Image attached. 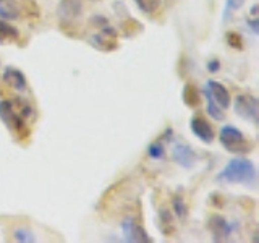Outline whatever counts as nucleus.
Returning <instances> with one entry per match:
<instances>
[{"label": "nucleus", "mask_w": 259, "mask_h": 243, "mask_svg": "<svg viewBox=\"0 0 259 243\" xmlns=\"http://www.w3.org/2000/svg\"><path fill=\"white\" fill-rule=\"evenodd\" d=\"M209 230L212 233L215 241H221L230 237L235 230V227L232 222L225 221L222 216H212L209 219Z\"/></svg>", "instance_id": "1a4fd4ad"}, {"label": "nucleus", "mask_w": 259, "mask_h": 243, "mask_svg": "<svg viewBox=\"0 0 259 243\" xmlns=\"http://www.w3.org/2000/svg\"><path fill=\"white\" fill-rule=\"evenodd\" d=\"M148 156L154 160H159L165 156V149H164V146H162V143H151L149 144V148H148Z\"/></svg>", "instance_id": "6ab92c4d"}, {"label": "nucleus", "mask_w": 259, "mask_h": 243, "mask_svg": "<svg viewBox=\"0 0 259 243\" xmlns=\"http://www.w3.org/2000/svg\"><path fill=\"white\" fill-rule=\"evenodd\" d=\"M257 180V170L253 160L246 157H233L217 175V182L238 183L245 186H254Z\"/></svg>", "instance_id": "f257e3e1"}, {"label": "nucleus", "mask_w": 259, "mask_h": 243, "mask_svg": "<svg viewBox=\"0 0 259 243\" xmlns=\"http://www.w3.org/2000/svg\"><path fill=\"white\" fill-rule=\"evenodd\" d=\"M182 99L186 105H188V107H198L199 105V93H198L196 86L186 83L183 88V93H182Z\"/></svg>", "instance_id": "dca6fc26"}, {"label": "nucleus", "mask_w": 259, "mask_h": 243, "mask_svg": "<svg viewBox=\"0 0 259 243\" xmlns=\"http://www.w3.org/2000/svg\"><path fill=\"white\" fill-rule=\"evenodd\" d=\"M18 29L8 24L5 20H0V43H13V40H18Z\"/></svg>", "instance_id": "2eb2a0df"}, {"label": "nucleus", "mask_w": 259, "mask_h": 243, "mask_svg": "<svg viewBox=\"0 0 259 243\" xmlns=\"http://www.w3.org/2000/svg\"><path fill=\"white\" fill-rule=\"evenodd\" d=\"M13 238L16 241H20V243H32V241H36L34 233H32L29 229H26V227H20V229H15L13 230Z\"/></svg>", "instance_id": "a211bd4d"}, {"label": "nucleus", "mask_w": 259, "mask_h": 243, "mask_svg": "<svg viewBox=\"0 0 259 243\" xmlns=\"http://www.w3.org/2000/svg\"><path fill=\"white\" fill-rule=\"evenodd\" d=\"M172 157L178 166H182L183 169H193L196 164V152H194L188 144L183 143H175L172 148Z\"/></svg>", "instance_id": "6e6552de"}, {"label": "nucleus", "mask_w": 259, "mask_h": 243, "mask_svg": "<svg viewBox=\"0 0 259 243\" xmlns=\"http://www.w3.org/2000/svg\"><path fill=\"white\" fill-rule=\"evenodd\" d=\"M190 128H191L193 135L196 136L198 140H201L202 143L210 144V143L214 141V138H215L214 128L210 127L204 118H201V117H193L191 122H190Z\"/></svg>", "instance_id": "9d476101"}, {"label": "nucleus", "mask_w": 259, "mask_h": 243, "mask_svg": "<svg viewBox=\"0 0 259 243\" xmlns=\"http://www.w3.org/2000/svg\"><path fill=\"white\" fill-rule=\"evenodd\" d=\"M227 43H229V46H232V47L241 49L243 40H241V37L237 34V32H229V34H227Z\"/></svg>", "instance_id": "5701e85b"}, {"label": "nucleus", "mask_w": 259, "mask_h": 243, "mask_svg": "<svg viewBox=\"0 0 259 243\" xmlns=\"http://www.w3.org/2000/svg\"><path fill=\"white\" fill-rule=\"evenodd\" d=\"M0 120L4 124L15 132H23L24 127H26V120L20 117L15 110V104L10 101H0Z\"/></svg>", "instance_id": "39448f33"}, {"label": "nucleus", "mask_w": 259, "mask_h": 243, "mask_svg": "<svg viewBox=\"0 0 259 243\" xmlns=\"http://www.w3.org/2000/svg\"><path fill=\"white\" fill-rule=\"evenodd\" d=\"M219 70H221V62H219L217 59H210L207 62V71L210 73H217Z\"/></svg>", "instance_id": "393cba45"}, {"label": "nucleus", "mask_w": 259, "mask_h": 243, "mask_svg": "<svg viewBox=\"0 0 259 243\" xmlns=\"http://www.w3.org/2000/svg\"><path fill=\"white\" fill-rule=\"evenodd\" d=\"M233 107H235V112H237L241 118L253 122V124H256V122H257L259 102H257V99H256L254 96H251V94H240V96H237Z\"/></svg>", "instance_id": "20e7f679"}, {"label": "nucleus", "mask_w": 259, "mask_h": 243, "mask_svg": "<svg viewBox=\"0 0 259 243\" xmlns=\"http://www.w3.org/2000/svg\"><path fill=\"white\" fill-rule=\"evenodd\" d=\"M159 224H160V230L165 233V227H168V233L172 232V216H170L168 209H160L159 213Z\"/></svg>", "instance_id": "aec40b11"}, {"label": "nucleus", "mask_w": 259, "mask_h": 243, "mask_svg": "<svg viewBox=\"0 0 259 243\" xmlns=\"http://www.w3.org/2000/svg\"><path fill=\"white\" fill-rule=\"evenodd\" d=\"M115 37H117V31L107 26V28H102L97 34L91 37V44L96 49H99V51H107V46L105 44H112L115 47Z\"/></svg>", "instance_id": "f8f14e48"}, {"label": "nucleus", "mask_w": 259, "mask_h": 243, "mask_svg": "<svg viewBox=\"0 0 259 243\" xmlns=\"http://www.w3.org/2000/svg\"><path fill=\"white\" fill-rule=\"evenodd\" d=\"M135 2L144 13H152L159 7L160 0H135Z\"/></svg>", "instance_id": "4be33fe9"}, {"label": "nucleus", "mask_w": 259, "mask_h": 243, "mask_svg": "<svg viewBox=\"0 0 259 243\" xmlns=\"http://www.w3.org/2000/svg\"><path fill=\"white\" fill-rule=\"evenodd\" d=\"M219 141L230 152H246L251 149V143L245 138V133L233 125H224L221 128Z\"/></svg>", "instance_id": "f03ea898"}, {"label": "nucleus", "mask_w": 259, "mask_h": 243, "mask_svg": "<svg viewBox=\"0 0 259 243\" xmlns=\"http://www.w3.org/2000/svg\"><path fill=\"white\" fill-rule=\"evenodd\" d=\"M174 211L178 219H186L188 216V208H186L183 198H175L174 199Z\"/></svg>", "instance_id": "412c9836"}, {"label": "nucleus", "mask_w": 259, "mask_h": 243, "mask_svg": "<svg viewBox=\"0 0 259 243\" xmlns=\"http://www.w3.org/2000/svg\"><path fill=\"white\" fill-rule=\"evenodd\" d=\"M202 94H204L206 102H207V107H206L207 115H209L210 118L217 120V122H222V120L225 118V115H224V109H221V107H219V105L215 104V101L212 99V96L209 94V91H207L206 88L202 89Z\"/></svg>", "instance_id": "4468645a"}, {"label": "nucleus", "mask_w": 259, "mask_h": 243, "mask_svg": "<svg viewBox=\"0 0 259 243\" xmlns=\"http://www.w3.org/2000/svg\"><path fill=\"white\" fill-rule=\"evenodd\" d=\"M204 88L209 91V94L212 96V99L215 101V104L219 105L221 109L227 110L230 107L232 104V96L229 93V89H227L222 83H219L215 79H209L206 81Z\"/></svg>", "instance_id": "0eeeda50"}, {"label": "nucleus", "mask_w": 259, "mask_h": 243, "mask_svg": "<svg viewBox=\"0 0 259 243\" xmlns=\"http://www.w3.org/2000/svg\"><path fill=\"white\" fill-rule=\"evenodd\" d=\"M251 15H253V16H256V15H257V5H254L253 8H251Z\"/></svg>", "instance_id": "a878e982"}, {"label": "nucleus", "mask_w": 259, "mask_h": 243, "mask_svg": "<svg viewBox=\"0 0 259 243\" xmlns=\"http://www.w3.org/2000/svg\"><path fill=\"white\" fill-rule=\"evenodd\" d=\"M83 2L81 0H62L57 8V16L62 24L65 26H70V24H75L81 15H83Z\"/></svg>", "instance_id": "7ed1b4c3"}, {"label": "nucleus", "mask_w": 259, "mask_h": 243, "mask_svg": "<svg viewBox=\"0 0 259 243\" xmlns=\"http://www.w3.org/2000/svg\"><path fill=\"white\" fill-rule=\"evenodd\" d=\"M2 78L8 86H12L13 89H16V91H24L28 86L26 76L23 75L21 70L15 68V67H7L2 73Z\"/></svg>", "instance_id": "9b49d317"}, {"label": "nucleus", "mask_w": 259, "mask_h": 243, "mask_svg": "<svg viewBox=\"0 0 259 243\" xmlns=\"http://www.w3.org/2000/svg\"><path fill=\"white\" fill-rule=\"evenodd\" d=\"M121 233H123L125 241L130 243H141V241H151L149 235L143 230V227L138 224L133 217H126L121 222Z\"/></svg>", "instance_id": "423d86ee"}, {"label": "nucleus", "mask_w": 259, "mask_h": 243, "mask_svg": "<svg viewBox=\"0 0 259 243\" xmlns=\"http://www.w3.org/2000/svg\"><path fill=\"white\" fill-rule=\"evenodd\" d=\"M246 24L249 26V29H251L253 34H259V20H257V16H253L251 20H246Z\"/></svg>", "instance_id": "b1692460"}, {"label": "nucleus", "mask_w": 259, "mask_h": 243, "mask_svg": "<svg viewBox=\"0 0 259 243\" xmlns=\"http://www.w3.org/2000/svg\"><path fill=\"white\" fill-rule=\"evenodd\" d=\"M245 5V0H225V8H224V23L230 20V15L238 12L240 8Z\"/></svg>", "instance_id": "f3484780"}, {"label": "nucleus", "mask_w": 259, "mask_h": 243, "mask_svg": "<svg viewBox=\"0 0 259 243\" xmlns=\"http://www.w3.org/2000/svg\"><path fill=\"white\" fill-rule=\"evenodd\" d=\"M20 16H21L20 5L15 0H0V20L13 21V20H20Z\"/></svg>", "instance_id": "ddd939ff"}]
</instances>
